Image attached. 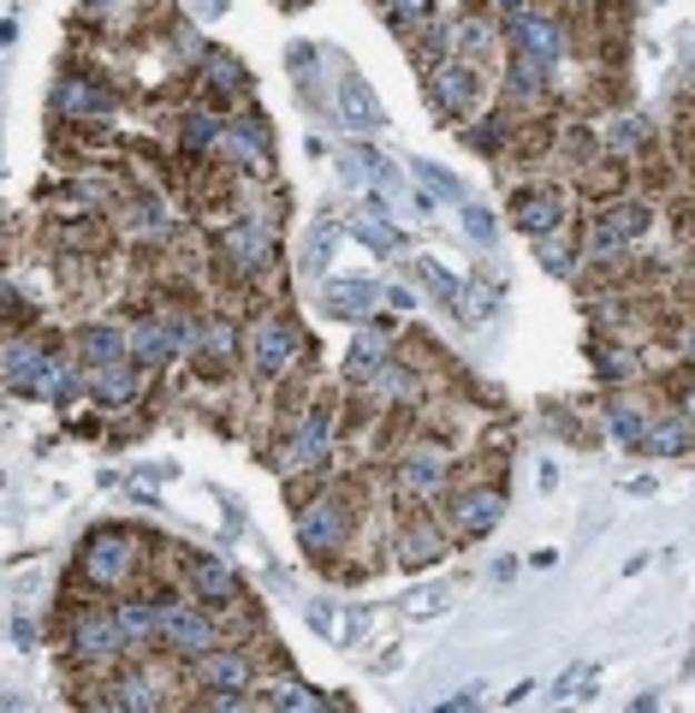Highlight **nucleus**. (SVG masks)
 <instances>
[{
    "instance_id": "25",
    "label": "nucleus",
    "mask_w": 695,
    "mask_h": 713,
    "mask_svg": "<svg viewBox=\"0 0 695 713\" xmlns=\"http://www.w3.org/2000/svg\"><path fill=\"white\" fill-rule=\"evenodd\" d=\"M423 280H428L434 291H440V298H446L451 309H464V286H458V280H451V274H446V268H434V263H423Z\"/></svg>"
},
{
    "instance_id": "12",
    "label": "nucleus",
    "mask_w": 695,
    "mask_h": 713,
    "mask_svg": "<svg viewBox=\"0 0 695 713\" xmlns=\"http://www.w3.org/2000/svg\"><path fill=\"white\" fill-rule=\"evenodd\" d=\"M72 648H78V654H90V660H108V654L119 648V624H113V618L83 613V618L72 624Z\"/></svg>"
},
{
    "instance_id": "8",
    "label": "nucleus",
    "mask_w": 695,
    "mask_h": 713,
    "mask_svg": "<svg viewBox=\"0 0 695 713\" xmlns=\"http://www.w3.org/2000/svg\"><path fill=\"white\" fill-rule=\"evenodd\" d=\"M268 250H274V245H268V232H262L256 220H245V226H232V232H226V256H232L245 274L268 268Z\"/></svg>"
},
{
    "instance_id": "31",
    "label": "nucleus",
    "mask_w": 695,
    "mask_h": 713,
    "mask_svg": "<svg viewBox=\"0 0 695 713\" xmlns=\"http://www.w3.org/2000/svg\"><path fill=\"white\" fill-rule=\"evenodd\" d=\"M60 101H66L72 113H96V108H101V96H96V90H83V83H72V90H66Z\"/></svg>"
},
{
    "instance_id": "27",
    "label": "nucleus",
    "mask_w": 695,
    "mask_h": 713,
    "mask_svg": "<svg viewBox=\"0 0 695 713\" xmlns=\"http://www.w3.org/2000/svg\"><path fill=\"white\" fill-rule=\"evenodd\" d=\"M434 553H440V542H434L428 529H416V535H405V565H428Z\"/></svg>"
},
{
    "instance_id": "10",
    "label": "nucleus",
    "mask_w": 695,
    "mask_h": 713,
    "mask_svg": "<svg viewBox=\"0 0 695 713\" xmlns=\"http://www.w3.org/2000/svg\"><path fill=\"white\" fill-rule=\"evenodd\" d=\"M559 197H553V190H524V197H517V226H524V232H559Z\"/></svg>"
},
{
    "instance_id": "24",
    "label": "nucleus",
    "mask_w": 695,
    "mask_h": 713,
    "mask_svg": "<svg viewBox=\"0 0 695 713\" xmlns=\"http://www.w3.org/2000/svg\"><path fill=\"white\" fill-rule=\"evenodd\" d=\"M268 702H274V707H321V695L304 690V684H274Z\"/></svg>"
},
{
    "instance_id": "21",
    "label": "nucleus",
    "mask_w": 695,
    "mask_h": 713,
    "mask_svg": "<svg viewBox=\"0 0 695 713\" xmlns=\"http://www.w3.org/2000/svg\"><path fill=\"white\" fill-rule=\"evenodd\" d=\"M321 446H327V416H309L304 434H298V440H291V452H286V464H316Z\"/></svg>"
},
{
    "instance_id": "41",
    "label": "nucleus",
    "mask_w": 695,
    "mask_h": 713,
    "mask_svg": "<svg viewBox=\"0 0 695 713\" xmlns=\"http://www.w3.org/2000/svg\"><path fill=\"white\" fill-rule=\"evenodd\" d=\"M506 7H517V0H506Z\"/></svg>"
},
{
    "instance_id": "14",
    "label": "nucleus",
    "mask_w": 695,
    "mask_h": 713,
    "mask_svg": "<svg viewBox=\"0 0 695 713\" xmlns=\"http://www.w3.org/2000/svg\"><path fill=\"white\" fill-rule=\"evenodd\" d=\"M327 316H345V321H357V316H369L375 309V286L369 280H351V286H327Z\"/></svg>"
},
{
    "instance_id": "35",
    "label": "nucleus",
    "mask_w": 695,
    "mask_h": 713,
    "mask_svg": "<svg viewBox=\"0 0 695 713\" xmlns=\"http://www.w3.org/2000/svg\"><path fill=\"white\" fill-rule=\"evenodd\" d=\"M309 624H316V631H327V636H334V606H327V601H309V613H304Z\"/></svg>"
},
{
    "instance_id": "30",
    "label": "nucleus",
    "mask_w": 695,
    "mask_h": 713,
    "mask_svg": "<svg viewBox=\"0 0 695 713\" xmlns=\"http://www.w3.org/2000/svg\"><path fill=\"white\" fill-rule=\"evenodd\" d=\"M357 238H369L375 250H398V232H387L380 220H357Z\"/></svg>"
},
{
    "instance_id": "39",
    "label": "nucleus",
    "mask_w": 695,
    "mask_h": 713,
    "mask_svg": "<svg viewBox=\"0 0 695 713\" xmlns=\"http://www.w3.org/2000/svg\"><path fill=\"white\" fill-rule=\"evenodd\" d=\"M542 263H547L553 274H565V250H559V245H542Z\"/></svg>"
},
{
    "instance_id": "22",
    "label": "nucleus",
    "mask_w": 695,
    "mask_h": 713,
    "mask_svg": "<svg viewBox=\"0 0 695 713\" xmlns=\"http://www.w3.org/2000/svg\"><path fill=\"white\" fill-rule=\"evenodd\" d=\"M37 363H42V351H37V345H12V351H7V380H19V387H30V380H37Z\"/></svg>"
},
{
    "instance_id": "3",
    "label": "nucleus",
    "mask_w": 695,
    "mask_h": 713,
    "mask_svg": "<svg viewBox=\"0 0 695 713\" xmlns=\"http://www.w3.org/2000/svg\"><path fill=\"white\" fill-rule=\"evenodd\" d=\"M648 232V208L642 202H618V208H606V215L595 220V250H618V245H631V238Z\"/></svg>"
},
{
    "instance_id": "18",
    "label": "nucleus",
    "mask_w": 695,
    "mask_h": 713,
    "mask_svg": "<svg viewBox=\"0 0 695 713\" xmlns=\"http://www.w3.org/2000/svg\"><path fill=\"white\" fill-rule=\"evenodd\" d=\"M78 357H83V363H113V357H126V334H113V327H83V334H78Z\"/></svg>"
},
{
    "instance_id": "2",
    "label": "nucleus",
    "mask_w": 695,
    "mask_h": 713,
    "mask_svg": "<svg viewBox=\"0 0 695 713\" xmlns=\"http://www.w3.org/2000/svg\"><path fill=\"white\" fill-rule=\"evenodd\" d=\"M250 363L262 375H280L286 363H298V327H286V321H262L250 334Z\"/></svg>"
},
{
    "instance_id": "36",
    "label": "nucleus",
    "mask_w": 695,
    "mask_h": 713,
    "mask_svg": "<svg viewBox=\"0 0 695 713\" xmlns=\"http://www.w3.org/2000/svg\"><path fill=\"white\" fill-rule=\"evenodd\" d=\"M416 172H423V179H428L434 190H446V197H464V190H458V185H451V179H446V172H440V167H428V161H423V167H416Z\"/></svg>"
},
{
    "instance_id": "23",
    "label": "nucleus",
    "mask_w": 695,
    "mask_h": 713,
    "mask_svg": "<svg viewBox=\"0 0 695 713\" xmlns=\"http://www.w3.org/2000/svg\"><path fill=\"white\" fill-rule=\"evenodd\" d=\"M642 440H648L654 452H684L689 446V428L684 423H659V428H642Z\"/></svg>"
},
{
    "instance_id": "16",
    "label": "nucleus",
    "mask_w": 695,
    "mask_h": 713,
    "mask_svg": "<svg viewBox=\"0 0 695 713\" xmlns=\"http://www.w3.org/2000/svg\"><path fill=\"white\" fill-rule=\"evenodd\" d=\"M190 583H197L202 601H232V595H238L232 571H226L220 559H197V565H190Z\"/></svg>"
},
{
    "instance_id": "29",
    "label": "nucleus",
    "mask_w": 695,
    "mask_h": 713,
    "mask_svg": "<svg viewBox=\"0 0 695 713\" xmlns=\"http://www.w3.org/2000/svg\"><path fill=\"white\" fill-rule=\"evenodd\" d=\"M380 369V339H363L351 351V375H375Z\"/></svg>"
},
{
    "instance_id": "28",
    "label": "nucleus",
    "mask_w": 695,
    "mask_h": 713,
    "mask_svg": "<svg viewBox=\"0 0 695 713\" xmlns=\"http://www.w3.org/2000/svg\"><path fill=\"white\" fill-rule=\"evenodd\" d=\"M113 702H119V707H155V690L143 684V677H131V684L113 690Z\"/></svg>"
},
{
    "instance_id": "9",
    "label": "nucleus",
    "mask_w": 695,
    "mask_h": 713,
    "mask_svg": "<svg viewBox=\"0 0 695 713\" xmlns=\"http://www.w3.org/2000/svg\"><path fill=\"white\" fill-rule=\"evenodd\" d=\"M202 677H208L220 695H238V690L250 684V666H245V654H232V648H208V654H202Z\"/></svg>"
},
{
    "instance_id": "1",
    "label": "nucleus",
    "mask_w": 695,
    "mask_h": 713,
    "mask_svg": "<svg viewBox=\"0 0 695 713\" xmlns=\"http://www.w3.org/2000/svg\"><path fill=\"white\" fill-rule=\"evenodd\" d=\"M131 571V542L119 529H96L90 547H83V577L90 583H119Z\"/></svg>"
},
{
    "instance_id": "6",
    "label": "nucleus",
    "mask_w": 695,
    "mask_h": 713,
    "mask_svg": "<svg viewBox=\"0 0 695 713\" xmlns=\"http://www.w3.org/2000/svg\"><path fill=\"white\" fill-rule=\"evenodd\" d=\"M155 631H161L179 654H208V648H215V624L197 618V613H161Z\"/></svg>"
},
{
    "instance_id": "32",
    "label": "nucleus",
    "mask_w": 695,
    "mask_h": 713,
    "mask_svg": "<svg viewBox=\"0 0 695 713\" xmlns=\"http://www.w3.org/2000/svg\"><path fill=\"white\" fill-rule=\"evenodd\" d=\"M517 90H542V60L517 55Z\"/></svg>"
},
{
    "instance_id": "4",
    "label": "nucleus",
    "mask_w": 695,
    "mask_h": 713,
    "mask_svg": "<svg viewBox=\"0 0 695 713\" xmlns=\"http://www.w3.org/2000/svg\"><path fill=\"white\" fill-rule=\"evenodd\" d=\"M512 42H517V55H535V60H553V55L565 48L559 24H553V19H535V12H512Z\"/></svg>"
},
{
    "instance_id": "13",
    "label": "nucleus",
    "mask_w": 695,
    "mask_h": 713,
    "mask_svg": "<svg viewBox=\"0 0 695 713\" xmlns=\"http://www.w3.org/2000/svg\"><path fill=\"white\" fill-rule=\"evenodd\" d=\"M304 547H316V553H327V547H339V512H334V499H316V506L304 512Z\"/></svg>"
},
{
    "instance_id": "11",
    "label": "nucleus",
    "mask_w": 695,
    "mask_h": 713,
    "mask_svg": "<svg viewBox=\"0 0 695 713\" xmlns=\"http://www.w3.org/2000/svg\"><path fill=\"white\" fill-rule=\"evenodd\" d=\"M434 101H440L446 113H464L476 101V72L470 66H440V72H434Z\"/></svg>"
},
{
    "instance_id": "19",
    "label": "nucleus",
    "mask_w": 695,
    "mask_h": 713,
    "mask_svg": "<svg viewBox=\"0 0 695 713\" xmlns=\"http://www.w3.org/2000/svg\"><path fill=\"white\" fill-rule=\"evenodd\" d=\"M185 334H179V327H161V321H149V327H137V345H131V351H137V363H161L167 351H172V345H179Z\"/></svg>"
},
{
    "instance_id": "38",
    "label": "nucleus",
    "mask_w": 695,
    "mask_h": 713,
    "mask_svg": "<svg viewBox=\"0 0 695 713\" xmlns=\"http://www.w3.org/2000/svg\"><path fill=\"white\" fill-rule=\"evenodd\" d=\"M613 428L624 434V440H642V423H636L631 410H613Z\"/></svg>"
},
{
    "instance_id": "17",
    "label": "nucleus",
    "mask_w": 695,
    "mask_h": 713,
    "mask_svg": "<svg viewBox=\"0 0 695 713\" xmlns=\"http://www.w3.org/2000/svg\"><path fill=\"white\" fill-rule=\"evenodd\" d=\"M440 476H446L440 452H410V458H405V488L410 494H434V488H440Z\"/></svg>"
},
{
    "instance_id": "26",
    "label": "nucleus",
    "mask_w": 695,
    "mask_h": 713,
    "mask_svg": "<svg viewBox=\"0 0 695 713\" xmlns=\"http://www.w3.org/2000/svg\"><path fill=\"white\" fill-rule=\"evenodd\" d=\"M464 232H470L476 245H494V232H499V226H494V215H488V208H464Z\"/></svg>"
},
{
    "instance_id": "34",
    "label": "nucleus",
    "mask_w": 695,
    "mask_h": 713,
    "mask_svg": "<svg viewBox=\"0 0 695 713\" xmlns=\"http://www.w3.org/2000/svg\"><path fill=\"white\" fill-rule=\"evenodd\" d=\"M416 618H434V613H446V588H428V595H416V606H410Z\"/></svg>"
},
{
    "instance_id": "5",
    "label": "nucleus",
    "mask_w": 695,
    "mask_h": 713,
    "mask_svg": "<svg viewBox=\"0 0 695 713\" xmlns=\"http://www.w3.org/2000/svg\"><path fill=\"white\" fill-rule=\"evenodd\" d=\"M499 512H506V499H499L494 488H476V494H464L458 506H451V529L458 535H488L499 524Z\"/></svg>"
},
{
    "instance_id": "20",
    "label": "nucleus",
    "mask_w": 695,
    "mask_h": 713,
    "mask_svg": "<svg viewBox=\"0 0 695 713\" xmlns=\"http://www.w3.org/2000/svg\"><path fill=\"white\" fill-rule=\"evenodd\" d=\"M113 624H119V642H143L155 624H161V613H155V606H143V601H126L113 613Z\"/></svg>"
},
{
    "instance_id": "37",
    "label": "nucleus",
    "mask_w": 695,
    "mask_h": 713,
    "mask_svg": "<svg viewBox=\"0 0 695 713\" xmlns=\"http://www.w3.org/2000/svg\"><path fill=\"white\" fill-rule=\"evenodd\" d=\"M208 137H215V119H190V126H185V143H208Z\"/></svg>"
},
{
    "instance_id": "7",
    "label": "nucleus",
    "mask_w": 695,
    "mask_h": 713,
    "mask_svg": "<svg viewBox=\"0 0 695 713\" xmlns=\"http://www.w3.org/2000/svg\"><path fill=\"white\" fill-rule=\"evenodd\" d=\"M339 113H345V126L363 131V137H375L380 126H387V119H380V108H375V96L363 90L357 78H345V83H339Z\"/></svg>"
},
{
    "instance_id": "33",
    "label": "nucleus",
    "mask_w": 695,
    "mask_h": 713,
    "mask_svg": "<svg viewBox=\"0 0 695 713\" xmlns=\"http://www.w3.org/2000/svg\"><path fill=\"white\" fill-rule=\"evenodd\" d=\"M208 72H215L220 90H245V78H238V66H232V60H208Z\"/></svg>"
},
{
    "instance_id": "40",
    "label": "nucleus",
    "mask_w": 695,
    "mask_h": 713,
    "mask_svg": "<svg viewBox=\"0 0 695 713\" xmlns=\"http://www.w3.org/2000/svg\"><path fill=\"white\" fill-rule=\"evenodd\" d=\"M398 12H410V19H416V12H428V0H398Z\"/></svg>"
},
{
    "instance_id": "15",
    "label": "nucleus",
    "mask_w": 695,
    "mask_h": 713,
    "mask_svg": "<svg viewBox=\"0 0 695 713\" xmlns=\"http://www.w3.org/2000/svg\"><path fill=\"white\" fill-rule=\"evenodd\" d=\"M96 393L108 398V405H126V398H137V369H131L126 357L96 363Z\"/></svg>"
}]
</instances>
